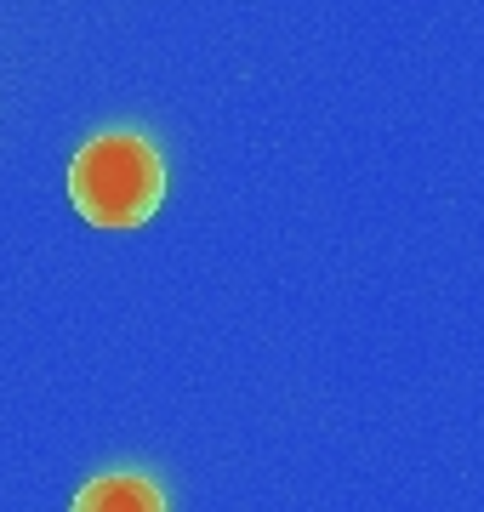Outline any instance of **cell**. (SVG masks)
Listing matches in <instances>:
<instances>
[{
  "label": "cell",
  "instance_id": "cell-1",
  "mask_svg": "<svg viewBox=\"0 0 484 512\" xmlns=\"http://www.w3.org/2000/svg\"><path fill=\"white\" fill-rule=\"evenodd\" d=\"M69 194L92 228H143L166 200V160L143 131H97L69 165Z\"/></svg>",
  "mask_w": 484,
  "mask_h": 512
},
{
  "label": "cell",
  "instance_id": "cell-2",
  "mask_svg": "<svg viewBox=\"0 0 484 512\" xmlns=\"http://www.w3.org/2000/svg\"><path fill=\"white\" fill-rule=\"evenodd\" d=\"M69 512H171V507H166V490H160L149 473L120 467V473H97L92 484L75 495Z\"/></svg>",
  "mask_w": 484,
  "mask_h": 512
}]
</instances>
